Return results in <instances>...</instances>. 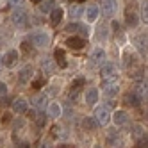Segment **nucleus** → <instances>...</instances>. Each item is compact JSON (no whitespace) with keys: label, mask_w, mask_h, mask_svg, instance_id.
<instances>
[{"label":"nucleus","mask_w":148,"mask_h":148,"mask_svg":"<svg viewBox=\"0 0 148 148\" xmlns=\"http://www.w3.org/2000/svg\"><path fill=\"white\" fill-rule=\"evenodd\" d=\"M97 102H98V91L97 89H89L86 93V103L88 105H95Z\"/></svg>","instance_id":"20"},{"label":"nucleus","mask_w":148,"mask_h":148,"mask_svg":"<svg viewBox=\"0 0 148 148\" xmlns=\"http://www.w3.org/2000/svg\"><path fill=\"white\" fill-rule=\"evenodd\" d=\"M41 66H43V68H47V71H48V73H52V68H50V62L43 61V62H41Z\"/></svg>","instance_id":"34"},{"label":"nucleus","mask_w":148,"mask_h":148,"mask_svg":"<svg viewBox=\"0 0 148 148\" xmlns=\"http://www.w3.org/2000/svg\"><path fill=\"white\" fill-rule=\"evenodd\" d=\"M41 86H43V80H41V79H39V80H34V82H32V88H36V89H39Z\"/></svg>","instance_id":"31"},{"label":"nucleus","mask_w":148,"mask_h":148,"mask_svg":"<svg viewBox=\"0 0 148 148\" xmlns=\"http://www.w3.org/2000/svg\"><path fill=\"white\" fill-rule=\"evenodd\" d=\"M30 102H32L34 107H38V109H45V105H47V95H45V93H39V95H36V97L30 98Z\"/></svg>","instance_id":"15"},{"label":"nucleus","mask_w":148,"mask_h":148,"mask_svg":"<svg viewBox=\"0 0 148 148\" xmlns=\"http://www.w3.org/2000/svg\"><path fill=\"white\" fill-rule=\"evenodd\" d=\"M118 91H120L118 84H112L111 80L103 86V95H105V97H109V98H114L116 95H118Z\"/></svg>","instance_id":"14"},{"label":"nucleus","mask_w":148,"mask_h":148,"mask_svg":"<svg viewBox=\"0 0 148 148\" xmlns=\"http://www.w3.org/2000/svg\"><path fill=\"white\" fill-rule=\"evenodd\" d=\"M30 41L38 47V48H47L50 45V36L47 30H34L30 34Z\"/></svg>","instance_id":"1"},{"label":"nucleus","mask_w":148,"mask_h":148,"mask_svg":"<svg viewBox=\"0 0 148 148\" xmlns=\"http://www.w3.org/2000/svg\"><path fill=\"white\" fill-rule=\"evenodd\" d=\"M125 22H127V25H129V27H136V25H137V14H134V13H130V11H127V14H125Z\"/></svg>","instance_id":"23"},{"label":"nucleus","mask_w":148,"mask_h":148,"mask_svg":"<svg viewBox=\"0 0 148 148\" xmlns=\"http://www.w3.org/2000/svg\"><path fill=\"white\" fill-rule=\"evenodd\" d=\"M125 103H127V105H132V107H139L141 98L137 97L134 91H130V93H127V95H125Z\"/></svg>","instance_id":"16"},{"label":"nucleus","mask_w":148,"mask_h":148,"mask_svg":"<svg viewBox=\"0 0 148 148\" xmlns=\"http://www.w3.org/2000/svg\"><path fill=\"white\" fill-rule=\"evenodd\" d=\"M100 75H102L103 80H111L112 82V80L118 79V70H116L114 64H103L102 70H100Z\"/></svg>","instance_id":"3"},{"label":"nucleus","mask_w":148,"mask_h":148,"mask_svg":"<svg viewBox=\"0 0 148 148\" xmlns=\"http://www.w3.org/2000/svg\"><path fill=\"white\" fill-rule=\"evenodd\" d=\"M145 136V130L141 129V127H136L134 129V137H143Z\"/></svg>","instance_id":"29"},{"label":"nucleus","mask_w":148,"mask_h":148,"mask_svg":"<svg viewBox=\"0 0 148 148\" xmlns=\"http://www.w3.org/2000/svg\"><path fill=\"white\" fill-rule=\"evenodd\" d=\"M27 109H29V102H27L23 97H18V98L13 100V111H14L16 114H25Z\"/></svg>","instance_id":"6"},{"label":"nucleus","mask_w":148,"mask_h":148,"mask_svg":"<svg viewBox=\"0 0 148 148\" xmlns=\"http://www.w3.org/2000/svg\"><path fill=\"white\" fill-rule=\"evenodd\" d=\"M62 18H64V9H62V7L50 9V23L52 25H59V22Z\"/></svg>","instance_id":"11"},{"label":"nucleus","mask_w":148,"mask_h":148,"mask_svg":"<svg viewBox=\"0 0 148 148\" xmlns=\"http://www.w3.org/2000/svg\"><path fill=\"white\" fill-rule=\"evenodd\" d=\"M32 66L30 64H27L25 68H22L20 70V73H18V82L20 84H29L30 82V77H32Z\"/></svg>","instance_id":"9"},{"label":"nucleus","mask_w":148,"mask_h":148,"mask_svg":"<svg viewBox=\"0 0 148 148\" xmlns=\"http://www.w3.org/2000/svg\"><path fill=\"white\" fill-rule=\"evenodd\" d=\"M134 88H136V89H134V93H136L137 97L143 100V98L146 97V82H143V84H136Z\"/></svg>","instance_id":"21"},{"label":"nucleus","mask_w":148,"mask_h":148,"mask_svg":"<svg viewBox=\"0 0 148 148\" xmlns=\"http://www.w3.org/2000/svg\"><path fill=\"white\" fill-rule=\"evenodd\" d=\"M105 61V52L102 48H97L93 52V62H103Z\"/></svg>","instance_id":"25"},{"label":"nucleus","mask_w":148,"mask_h":148,"mask_svg":"<svg viewBox=\"0 0 148 148\" xmlns=\"http://www.w3.org/2000/svg\"><path fill=\"white\" fill-rule=\"evenodd\" d=\"M111 118V112L109 107H97L95 109V120L98 121V125H105Z\"/></svg>","instance_id":"5"},{"label":"nucleus","mask_w":148,"mask_h":148,"mask_svg":"<svg viewBox=\"0 0 148 148\" xmlns=\"http://www.w3.org/2000/svg\"><path fill=\"white\" fill-rule=\"evenodd\" d=\"M82 127H84L86 130H97L98 121L95 120V116H88V118H84V121H82Z\"/></svg>","instance_id":"18"},{"label":"nucleus","mask_w":148,"mask_h":148,"mask_svg":"<svg viewBox=\"0 0 148 148\" xmlns=\"http://www.w3.org/2000/svg\"><path fill=\"white\" fill-rule=\"evenodd\" d=\"M30 2H34V4H38V2H41V0H30Z\"/></svg>","instance_id":"37"},{"label":"nucleus","mask_w":148,"mask_h":148,"mask_svg":"<svg viewBox=\"0 0 148 148\" xmlns=\"http://www.w3.org/2000/svg\"><path fill=\"white\" fill-rule=\"evenodd\" d=\"M82 14H84V18H86L88 22L91 23V22H95V20L98 18V7H97V5H88L86 9H84Z\"/></svg>","instance_id":"13"},{"label":"nucleus","mask_w":148,"mask_h":148,"mask_svg":"<svg viewBox=\"0 0 148 148\" xmlns=\"http://www.w3.org/2000/svg\"><path fill=\"white\" fill-rule=\"evenodd\" d=\"M77 2H84V0H77Z\"/></svg>","instance_id":"38"},{"label":"nucleus","mask_w":148,"mask_h":148,"mask_svg":"<svg viewBox=\"0 0 148 148\" xmlns=\"http://www.w3.org/2000/svg\"><path fill=\"white\" fill-rule=\"evenodd\" d=\"M13 5H22V0H11Z\"/></svg>","instance_id":"35"},{"label":"nucleus","mask_w":148,"mask_h":148,"mask_svg":"<svg viewBox=\"0 0 148 148\" xmlns=\"http://www.w3.org/2000/svg\"><path fill=\"white\" fill-rule=\"evenodd\" d=\"M97 38H98V39H105V38H107V29H105L103 25H100V27H98V32H97Z\"/></svg>","instance_id":"27"},{"label":"nucleus","mask_w":148,"mask_h":148,"mask_svg":"<svg viewBox=\"0 0 148 148\" xmlns=\"http://www.w3.org/2000/svg\"><path fill=\"white\" fill-rule=\"evenodd\" d=\"M48 116H50V118H59V116H61V105L57 102H52L48 105Z\"/></svg>","instance_id":"19"},{"label":"nucleus","mask_w":148,"mask_h":148,"mask_svg":"<svg viewBox=\"0 0 148 148\" xmlns=\"http://www.w3.org/2000/svg\"><path fill=\"white\" fill-rule=\"evenodd\" d=\"M82 13H84V9H82L80 5H71V7H70V18H71V20L80 18Z\"/></svg>","instance_id":"22"},{"label":"nucleus","mask_w":148,"mask_h":148,"mask_svg":"<svg viewBox=\"0 0 148 148\" xmlns=\"http://www.w3.org/2000/svg\"><path fill=\"white\" fill-rule=\"evenodd\" d=\"M112 120H114V125H125L129 121V116H127L125 111H116L112 114Z\"/></svg>","instance_id":"17"},{"label":"nucleus","mask_w":148,"mask_h":148,"mask_svg":"<svg viewBox=\"0 0 148 148\" xmlns=\"http://www.w3.org/2000/svg\"><path fill=\"white\" fill-rule=\"evenodd\" d=\"M66 45H68V48H71V50H82L84 45H86V39H84V38H79V36H73V38H68V39H66Z\"/></svg>","instance_id":"8"},{"label":"nucleus","mask_w":148,"mask_h":148,"mask_svg":"<svg viewBox=\"0 0 148 148\" xmlns=\"http://www.w3.org/2000/svg\"><path fill=\"white\" fill-rule=\"evenodd\" d=\"M11 20H13V23H14L16 27H25V25H27V22H29L27 11H25V9H14Z\"/></svg>","instance_id":"2"},{"label":"nucleus","mask_w":148,"mask_h":148,"mask_svg":"<svg viewBox=\"0 0 148 148\" xmlns=\"http://www.w3.org/2000/svg\"><path fill=\"white\" fill-rule=\"evenodd\" d=\"M100 5H102V13L107 16V18L114 16L116 9H118V4H116V0H102Z\"/></svg>","instance_id":"4"},{"label":"nucleus","mask_w":148,"mask_h":148,"mask_svg":"<svg viewBox=\"0 0 148 148\" xmlns=\"http://www.w3.org/2000/svg\"><path fill=\"white\" fill-rule=\"evenodd\" d=\"M39 4V11L41 13H50V9H52V5H54V0H41V2H38Z\"/></svg>","instance_id":"24"},{"label":"nucleus","mask_w":148,"mask_h":148,"mask_svg":"<svg viewBox=\"0 0 148 148\" xmlns=\"http://www.w3.org/2000/svg\"><path fill=\"white\" fill-rule=\"evenodd\" d=\"M5 95H7V86H5L4 82H0V98L5 97Z\"/></svg>","instance_id":"30"},{"label":"nucleus","mask_w":148,"mask_h":148,"mask_svg":"<svg viewBox=\"0 0 148 148\" xmlns=\"http://www.w3.org/2000/svg\"><path fill=\"white\" fill-rule=\"evenodd\" d=\"M66 32H73V34H75V32H80L82 38H86V36L89 34V29L84 27V25H80V23H77V22H75V23L71 22V23L66 25Z\"/></svg>","instance_id":"10"},{"label":"nucleus","mask_w":148,"mask_h":148,"mask_svg":"<svg viewBox=\"0 0 148 148\" xmlns=\"http://www.w3.org/2000/svg\"><path fill=\"white\" fill-rule=\"evenodd\" d=\"M54 61H56V64L59 68H66L68 66L66 54H64V50H62V48H56V52H54Z\"/></svg>","instance_id":"12"},{"label":"nucleus","mask_w":148,"mask_h":148,"mask_svg":"<svg viewBox=\"0 0 148 148\" xmlns=\"http://www.w3.org/2000/svg\"><path fill=\"white\" fill-rule=\"evenodd\" d=\"M111 27H112L114 32H120V23H118V22H112V23H111Z\"/></svg>","instance_id":"33"},{"label":"nucleus","mask_w":148,"mask_h":148,"mask_svg":"<svg viewBox=\"0 0 148 148\" xmlns=\"http://www.w3.org/2000/svg\"><path fill=\"white\" fill-rule=\"evenodd\" d=\"M16 61H18V52L16 50H9V52H5V54L2 56V64L7 66V68L14 66Z\"/></svg>","instance_id":"7"},{"label":"nucleus","mask_w":148,"mask_h":148,"mask_svg":"<svg viewBox=\"0 0 148 148\" xmlns=\"http://www.w3.org/2000/svg\"><path fill=\"white\" fill-rule=\"evenodd\" d=\"M34 120L38 121V125H39V127H45V125H47V116H45V114H38Z\"/></svg>","instance_id":"28"},{"label":"nucleus","mask_w":148,"mask_h":148,"mask_svg":"<svg viewBox=\"0 0 148 148\" xmlns=\"http://www.w3.org/2000/svg\"><path fill=\"white\" fill-rule=\"evenodd\" d=\"M18 146H20V148H27V146H30V145H29V143H25V141H23V143H20V145H18Z\"/></svg>","instance_id":"36"},{"label":"nucleus","mask_w":148,"mask_h":148,"mask_svg":"<svg viewBox=\"0 0 148 148\" xmlns=\"http://www.w3.org/2000/svg\"><path fill=\"white\" fill-rule=\"evenodd\" d=\"M84 82H86V80H84L82 77H80V79H75V80L71 82V89H77V91H79V89L84 86Z\"/></svg>","instance_id":"26"},{"label":"nucleus","mask_w":148,"mask_h":148,"mask_svg":"<svg viewBox=\"0 0 148 148\" xmlns=\"http://www.w3.org/2000/svg\"><path fill=\"white\" fill-rule=\"evenodd\" d=\"M141 14H143V18H145V22H146V14H148V9H146V2L143 4V9H141Z\"/></svg>","instance_id":"32"}]
</instances>
